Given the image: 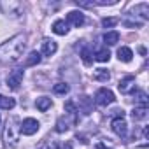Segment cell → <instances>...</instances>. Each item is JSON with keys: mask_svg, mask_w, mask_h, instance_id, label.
Here are the masks:
<instances>
[{"mask_svg": "<svg viewBox=\"0 0 149 149\" xmlns=\"http://www.w3.org/2000/svg\"><path fill=\"white\" fill-rule=\"evenodd\" d=\"M39 128H40V123L35 118H26V119H23L19 123V132L23 135H28V137L30 135H35L39 132Z\"/></svg>", "mask_w": 149, "mask_h": 149, "instance_id": "5b68a950", "label": "cell"}, {"mask_svg": "<svg viewBox=\"0 0 149 149\" xmlns=\"http://www.w3.org/2000/svg\"><path fill=\"white\" fill-rule=\"evenodd\" d=\"M112 132H114L116 135H119V137H125L126 132H128L126 121H125L123 118H114V119H112Z\"/></svg>", "mask_w": 149, "mask_h": 149, "instance_id": "30bf717a", "label": "cell"}, {"mask_svg": "<svg viewBox=\"0 0 149 149\" xmlns=\"http://www.w3.org/2000/svg\"><path fill=\"white\" fill-rule=\"evenodd\" d=\"M0 9L9 18H19L25 11L23 4L18 2V0H2V2H0Z\"/></svg>", "mask_w": 149, "mask_h": 149, "instance_id": "3957f363", "label": "cell"}, {"mask_svg": "<svg viewBox=\"0 0 149 149\" xmlns=\"http://www.w3.org/2000/svg\"><path fill=\"white\" fill-rule=\"evenodd\" d=\"M0 121H2V119H0Z\"/></svg>", "mask_w": 149, "mask_h": 149, "instance_id": "4316f807", "label": "cell"}, {"mask_svg": "<svg viewBox=\"0 0 149 149\" xmlns=\"http://www.w3.org/2000/svg\"><path fill=\"white\" fill-rule=\"evenodd\" d=\"M51 28H53V32H54L56 35H67V33H68V25H67L65 19H56Z\"/></svg>", "mask_w": 149, "mask_h": 149, "instance_id": "8fae6325", "label": "cell"}, {"mask_svg": "<svg viewBox=\"0 0 149 149\" xmlns=\"http://www.w3.org/2000/svg\"><path fill=\"white\" fill-rule=\"evenodd\" d=\"M23 76H25V72L23 68H14L9 72V76H7V86L11 90H18L23 83Z\"/></svg>", "mask_w": 149, "mask_h": 149, "instance_id": "8992f818", "label": "cell"}, {"mask_svg": "<svg viewBox=\"0 0 149 149\" xmlns=\"http://www.w3.org/2000/svg\"><path fill=\"white\" fill-rule=\"evenodd\" d=\"M135 98L142 107H147V95L144 91H135Z\"/></svg>", "mask_w": 149, "mask_h": 149, "instance_id": "484cf974", "label": "cell"}, {"mask_svg": "<svg viewBox=\"0 0 149 149\" xmlns=\"http://www.w3.org/2000/svg\"><path fill=\"white\" fill-rule=\"evenodd\" d=\"M26 47V35L25 33H16L11 39H7L0 46V61L2 63H16Z\"/></svg>", "mask_w": 149, "mask_h": 149, "instance_id": "6da1fadb", "label": "cell"}, {"mask_svg": "<svg viewBox=\"0 0 149 149\" xmlns=\"http://www.w3.org/2000/svg\"><path fill=\"white\" fill-rule=\"evenodd\" d=\"M68 84L67 83H56L54 86H53V91L56 93V95H65V93H68Z\"/></svg>", "mask_w": 149, "mask_h": 149, "instance_id": "603a6c76", "label": "cell"}, {"mask_svg": "<svg viewBox=\"0 0 149 149\" xmlns=\"http://www.w3.org/2000/svg\"><path fill=\"white\" fill-rule=\"evenodd\" d=\"M118 88H119V91L125 93V95L135 91V77H133V76H126V77H123V79L119 81Z\"/></svg>", "mask_w": 149, "mask_h": 149, "instance_id": "ba28073f", "label": "cell"}, {"mask_svg": "<svg viewBox=\"0 0 149 149\" xmlns=\"http://www.w3.org/2000/svg\"><path fill=\"white\" fill-rule=\"evenodd\" d=\"M93 79L95 81H100V83H107L111 79V72L107 68H97L95 74H93Z\"/></svg>", "mask_w": 149, "mask_h": 149, "instance_id": "5bb4252c", "label": "cell"}, {"mask_svg": "<svg viewBox=\"0 0 149 149\" xmlns=\"http://www.w3.org/2000/svg\"><path fill=\"white\" fill-rule=\"evenodd\" d=\"M118 21H119L118 18H104L102 19V26L104 28H112V26L118 25Z\"/></svg>", "mask_w": 149, "mask_h": 149, "instance_id": "d4e9b609", "label": "cell"}, {"mask_svg": "<svg viewBox=\"0 0 149 149\" xmlns=\"http://www.w3.org/2000/svg\"><path fill=\"white\" fill-rule=\"evenodd\" d=\"M118 58H119V61H125V63H128V61H132V58H133V53H132V49H130V47L123 46V47H119V49H118Z\"/></svg>", "mask_w": 149, "mask_h": 149, "instance_id": "4fadbf2b", "label": "cell"}, {"mask_svg": "<svg viewBox=\"0 0 149 149\" xmlns=\"http://www.w3.org/2000/svg\"><path fill=\"white\" fill-rule=\"evenodd\" d=\"M81 56H83L84 65H91V61H93V53H91L90 47H84V49L81 51Z\"/></svg>", "mask_w": 149, "mask_h": 149, "instance_id": "cb8c5ba5", "label": "cell"}, {"mask_svg": "<svg viewBox=\"0 0 149 149\" xmlns=\"http://www.w3.org/2000/svg\"><path fill=\"white\" fill-rule=\"evenodd\" d=\"M19 123H18V118H9L4 130H2V140H4V146L6 147H16L18 142H19Z\"/></svg>", "mask_w": 149, "mask_h": 149, "instance_id": "7a4b0ae2", "label": "cell"}, {"mask_svg": "<svg viewBox=\"0 0 149 149\" xmlns=\"http://www.w3.org/2000/svg\"><path fill=\"white\" fill-rule=\"evenodd\" d=\"M14 105H16L14 98L0 95V109H2V111H11V109H14Z\"/></svg>", "mask_w": 149, "mask_h": 149, "instance_id": "e0dca14e", "label": "cell"}, {"mask_svg": "<svg viewBox=\"0 0 149 149\" xmlns=\"http://www.w3.org/2000/svg\"><path fill=\"white\" fill-rule=\"evenodd\" d=\"M118 40H119V33L114 32V30H111V32H107L104 35V42L107 46H114V44H118Z\"/></svg>", "mask_w": 149, "mask_h": 149, "instance_id": "ffe728a7", "label": "cell"}, {"mask_svg": "<svg viewBox=\"0 0 149 149\" xmlns=\"http://www.w3.org/2000/svg\"><path fill=\"white\" fill-rule=\"evenodd\" d=\"M65 112H67V116L70 118V123H72V125L77 123V109H76V104H74L72 100L65 102Z\"/></svg>", "mask_w": 149, "mask_h": 149, "instance_id": "7c38bea8", "label": "cell"}, {"mask_svg": "<svg viewBox=\"0 0 149 149\" xmlns=\"http://www.w3.org/2000/svg\"><path fill=\"white\" fill-rule=\"evenodd\" d=\"M114 100H116V98H114V93H112L111 90H107V88H100V90L95 93V104L100 105V107H107V105H111Z\"/></svg>", "mask_w": 149, "mask_h": 149, "instance_id": "277c9868", "label": "cell"}, {"mask_svg": "<svg viewBox=\"0 0 149 149\" xmlns=\"http://www.w3.org/2000/svg\"><path fill=\"white\" fill-rule=\"evenodd\" d=\"M40 60H42L40 53H39V51H32V53L26 56L25 65H26V67H35V65H39V63H40Z\"/></svg>", "mask_w": 149, "mask_h": 149, "instance_id": "2e32d148", "label": "cell"}, {"mask_svg": "<svg viewBox=\"0 0 149 149\" xmlns=\"http://www.w3.org/2000/svg\"><path fill=\"white\" fill-rule=\"evenodd\" d=\"M35 105H37V109H39V111L46 112L47 109H51V105H53V100H51L49 97H40V98H37Z\"/></svg>", "mask_w": 149, "mask_h": 149, "instance_id": "ac0fdd59", "label": "cell"}, {"mask_svg": "<svg viewBox=\"0 0 149 149\" xmlns=\"http://www.w3.org/2000/svg\"><path fill=\"white\" fill-rule=\"evenodd\" d=\"M93 60H97V61H100V63L109 61V60H111V53H109V49H107V47H100V49H97Z\"/></svg>", "mask_w": 149, "mask_h": 149, "instance_id": "9a60e30c", "label": "cell"}, {"mask_svg": "<svg viewBox=\"0 0 149 149\" xmlns=\"http://www.w3.org/2000/svg\"><path fill=\"white\" fill-rule=\"evenodd\" d=\"M84 21H86V18H84V14L81 11H70L67 14V25H72V26L79 28V26L84 25Z\"/></svg>", "mask_w": 149, "mask_h": 149, "instance_id": "52a82bcc", "label": "cell"}, {"mask_svg": "<svg viewBox=\"0 0 149 149\" xmlns=\"http://www.w3.org/2000/svg\"><path fill=\"white\" fill-rule=\"evenodd\" d=\"M68 128H70V121H68L65 116L58 118V121H56V132H58V133H63V132H67Z\"/></svg>", "mask_w": 149, "mask_h": 149, "instance_id": "44dd1931", "label": "cell"}, {"mask_svg": "<svg viewBox=\"0 0 149 149\" xmlns=\"http://www.w3.org/2000/svg\"><path fill=\"white\" fill-rule=\"evenodd\" d=\"M132 116H133V119H144L146 116H147V107H142V105H139V107H135L133 109V112H132Z\"/></svg>", "mask_w": 149, "mask_h": 149, "instance_id": "7402d4cb", "label": "cell"}, {"mask_svg": "<svg viewBox=\"0 0 149 149\" xmlns=\"http://www.w3.org/2000/svg\"><path fill=\"white\" fill-rule=\"evenodd\" d=\"M79 111H83V114H90L91 112V100L88 97H81L79 98V109H77V112Z\"/></svg>", "mask_w": 149, "mask_h": 149, "instance_id": "d6986e66", "label": "cell"}, {"mask_svg": "<svg viewBox=\"0 0 149 149\" xmlns=\"http://www.w3.org/2000/svg\"><path fill=\"white\" fill-rule=\"evenodd\" d=\"M58 51V44L51 39H44L42 44H40V54L44 56H53L54 53Z\"/></svg>", "mask_w": 149, "mask_h": 149, "instance_id": "9c48e42d", "label": "cell"}]
</instances>
